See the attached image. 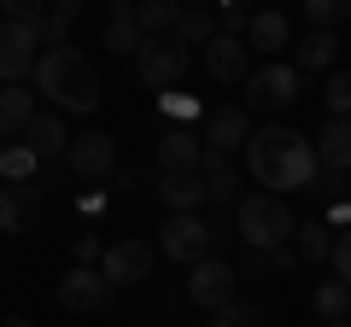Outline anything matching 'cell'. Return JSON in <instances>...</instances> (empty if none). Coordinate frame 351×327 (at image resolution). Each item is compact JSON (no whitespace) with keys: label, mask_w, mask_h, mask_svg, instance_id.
I'll return each instance as SVG.
<instances>
[{"label":"cell","mask_w":351,"mask_h":327,"mask_svg":"<svg viewBox=\"0 0 351 327\" xmlns=\"http://www.w3.org/2000/svg\"><path fill=\"white\" fill-rule=\"evenodd\" d=\"M246 176L258 181V187H269L281 199L287 187H311L316 176V140H304L299 129H258L246 146Z\"/></svg>","instance_id":"obj_1"},{"label":"cell","mask_w":351,"mask_h":327,"mask_svg":"<svg viewBox=\"0 0 351 327\" xmlns=\"http://www.w3.org/2000/svg\"><path fill=\"white\" fill-rule=\"evenodd\" d=\"M36 94H47L59 112H94L100 105V70H94V59L88 53H76V47H53V53H41V64H36Z\"/></svg>","instance_id":"obj_2"},{"label":"cell","mask_w":351,"mask_h":327,"mask_svg":"<svg viewBox=\"0 0 351 327\" xmlns=\"http://www.w3.org/2000/svg\"><path fill=\"white\" fill-rule=\"evenodd\" d=\"M234 228H240V239H246V252H281V246H293V234H299L287 199H276V193H252V199H240Z\"/></svg>","instance_id":"obj_3"},{"label":"cell","mask_w":351,"mask_h":327,"mask_svg":"<svg viewBox=\"0 0 351 327\" xmlns=\"http://www.w3.org/2000/svg\"><path fill=\"white\" fill-rule=\"evenodd\" d=\"M188 70H193V47L182 36H152L147 47L135 53V76L147 88H176Z\"/></svg>","instance_id":"obj_4"},{"label":"cell","mask_w":351,"mask_h":327,"mask_svg":"<svg viewBox=\"0 0 351 327\" xmlns=\"http://www.w3.org/2000/svg\"><path fill=\"white\" fill-rule=\"evenodd\" d=\"M41 29L36 24H12V18H0V82L6 88H18V82H29L41 64Z\"/></svg>","instance_id":"obj_5"},{"label":"cell","mask_w":351,"mask_h":327,"mask_svg":"<svg viewBox=\"0 0 351 327\" xmlns=\"http://www.w3.org/2000/svg\"><path fill=\"white\" fill-rule=\"evenodd\" d=\"M211 246H217V228L205 222V216H170V222L158 228V252L170 257V263L199 269L205 257H211Z\"/></svg>","instance_id":"obj_6"},{"label":"cell","mask_w":351,"mask_h":327,"mask_svg":"<svg viewBox=\"0 0 351 327\" xmlns=\"http://www.w3.org/2000/svg\"><path fill=\"white\" fill-rule=\"evenodd\" d=\"M299 88H304V76L293 64H258L246 76V112H287L299 100Z\"/></svg>","instance_id":"obj_7"},{"label":"cell","mask_w":351,"mask_h":327,"mask_svg":"<svg viewBox=\"0 0 351 327\" xmlns=\"http://www.w3.org/2000/svg\"><path fill=\"white\" fill-rule=\"evenodd\" d=\"M234 287H240V269H228L223 257H205L188 275V298L199 304V310H211V315H223L228 304H234Z\"/></svg>","instance_id":"obj_8"},{"label":"cell","mask_w":351,"mask_h":327,"mask_svg":"<svg viewBox=\"0 0 351 327\" xmlns=\"http://www.w3.org/2000/svg\"><path fill=\"white\" fill-rule=\"evenodd\" d=\"M100 275H106V287H112V292L141 287V280L152 275V246H147V239H117V246H106Z\"/></svg>","instance_id":"obj_9"},{"label":"cell","mask_w":351,"mask_h":327,"mask_svg":"<svg viewBox=\"0 0 351 327\" xmlns=\"http://www.w3.org/2000/svg\"><path fill=\"white\" fill-rule=\"evenodd\" d=\"M252 135H258V129L246 123V112H240V105H217V112L205 117V129H199V140H205V152H211V158H234V152H246Z\"/></svg>","instance_id":"obj_10"},{"label":"cell","mask_w":351,"mask_h":327,"mask_svg":"<svg viewBox=\"0 0 351 327\" xmlns=\"http://www.w3.org/2000/svg\"><path fill=\"white\" fill-rule=\"evenodd\" d=\"M205 170V140L193 129H164L158 135V176H199Z\"/></svg>","instance_id":"obj_11"},{"label":"cell","mask_w":351,"mask_h":327,"mask_svg":"<svg viewBox=\"0 0 351 327\" xmlns=\"http://www.w3.org/2000/svg\"><path fill=\"white\" fill-rule=\"evenodd\" d=\"M59 304H64V310H76V315H88V310H100V304H112V287H106L100 269L71 263L59 275Z\"/></svg>","instance_id":"obj_12"},{"label":"cell","mask_w":351,"mask_h":327,"mask_svg":"<svg viewBox=\"0 0 351 327\" xmlns=\"http://www.w3.org/2000/svg\"><path fill=\"white\" fill-rule=\"evenodd\" d=\"M76 176H117V135L94 129V135H76L71 140V158H64Z\"/></svg>","instance_id":"obj_13"},{"label":"cell","mask_w":351,"mask_h":327,"mask_svg":"<svg viewBox=\"0 0 351 327\" xmlns=\"http://www.w3.org/2000/svg\"><path fill=\"white\" fill-rule=\"evenodd\" d=\"M205 70H211L217 82H246V76H252V47H246V36H217L211 47H205Z\"/></svg>","instance_id":"obj_14"},{"label":"cell","mask_w":351,"mask_h":327,"mask_svg":"<svg viewBox=\"0 0 351 327\" xmlns=\"http://www.w3.org/2000/svg\"><path fill=\"white\" fill-rule=\"evenodd\" d=\"M71 140H76V135L64 129V112H41L36 123L24 129V146L36 152L41 164H53V158H71Z\"/></svg>","instance_id":"obj_15"},{"label":"cell","mask_w":351,"mask_h":327,"mask_svg":"<svg viewBox=\"0 0 351 327\" xmlns=\"http://www.w3.org/2000/svg\"><path fill=\"white\" fill-rule=\"evenodd\" d=\"M41 222V187H0V234H29Z\"/></svg>","instance_id":"obj_16"},{"label":"cell","mask_w":351,"mask_h":327,"mask_svg":"<svg viewBox=\"0 0 351 327\" xmlns=\"http://www.w3.org/2000/svg\"><path fill=\"white\" fill-rule=\"evenodd\" d=\"M316 164L334 170V176L351 170V117H328L322 123V135H316Z\"/></svg>","instance_id":"obj_17"},{"label":"cell","mask_w":351,"mask_h":327,"mask_svg":"<svg viewBox=\"0 0 351 327\" xmlns=\"http://www.w3.org/2000/svg\"><path fill=\"white\" fill-rule=\"evenodd\" d=\"M158 199L170 205V216H199L211 193H205V176H158Z\"/></svg>","instance_id":"obj_18"},{"label":"cell","mask_w":351,"mask_h":327,"mask_svg":"<svg viewBox=\"0 0 351 327\" xmlns=\"http://www.w3.org/2000/svg\"><path fill=\"white\" fill-rule=\"evenodd\" d=\"M36 88H24V82H18V88H0V135H6V140H24V129L29 123H36Z\"/></svg>","instance_id":"obj_19"},{"label":"cell","mask_w":351,"mask_h":327,"mask_svg":"<svg viewBox=\"0 0 351 327\" xmlns=\"http://www.w3.org/2000/svg\"><path fill=\"white\" fill-rule=\"evenodd\" d=\"M147 47V36H141V24H135V0H112V24H106V53H135Z\"/></svg>","instance_id":"obj_20"},{"label":"cell","mask_w":351,"mask_h":327,"mask_svg":"<svg viewBox=\"0 0 351 327\" xmlns=\"http://www.w3.org/2000/svg\"><path fill=\"white\" fill-rule=\"evenodd\" d=\"M334 59H339V36H322V29H311V36L293 41V70H328L334 76Z\"/></svg>","instance_id":"obj_21"},{"label":"cell","mask_w":351,"mask_h":327,"mask_svg":"<svg viewBox=\"0 0 351 327\" xmlns=\"http://www.w3.org/2000/svg\"><path fill=\"white\" fill-rule=\"evenodd\" d=\"M287 41H293L287 12H252V29H246V47L252 53H281Z\"/></svg>","instance_id":"obj_22"},{"label":"cell","mask_w":351,"mask_h":327,"mask_svg":"<svg viewBox=\"0 0 351 327\" xmlns=\"http://www.w3.org/2000/svg\"><path fill=\"white\" fill-rule=\"evenodd\" d=\"M205 193H211V205H234L240 211V170L228 158H211V152H205Z\"/></svg>","instance_id":"obj_23"},{"label":"cell","mask_w":351,"mask_h":327,"mask_svg":"<svg viewBox=\"0 0 351 327\" xmlns=\"http://www.w3.org/2000/svg\"><path fill=\"white\" fill-rule=\"evenodd\" d=\"M135 24H141V36H176V24H182V6L176 0H135Z\"/></svg>","instance_id":"obj_24"},{"label":"cell","mask_w":351,"mask_h":327,"mask_svg":"<svg viewBox=\"0 0 351 327\" xmlns=\"http://www.w3.org/2000/svg\"><path fill=\"white\" fill-rule=\"evenodd\" d=\"M82 18V0H47V18H41V47H64V36H71V24Z\"/></svg>","instance_id":"obj_25"},{"label":"cell","mask_w":351,"mask_h":327,"mask_svg":"<svg viewBox=\"0 0 351 327\" xmlns=\"http://www.w3.org/2000/svg\"><path fill=\"white\" fill-rule=\"evenodd\" d=\"M328 257H334V234L322 222H299V234H293V263H328Z\"/></svg>","instance_id":"obj_26"},{"label":"cell","mask_w":351,"mask_h":327,"mask_svg":"<svg viewBox=\"0 0 351 327\" xmlns=\"http://www.w3.org/2000/svg\"><path fill=\"white\" fill-rule=\"evenodd\" d=\"M176 36L188 41V47H211L217 36H223V24H217V12H205V6H182V24H176Z\"/></svg>","instance_id":"obj_27"},{"label":"cell","mask_w":351,"mask_h":327,"mask_svg":"<svg viewBox=\"0 0 351 327\" xmlns=\"http://www.w3.org/2000/svg\"><path fill=\"white\" fill-rule=\"evenodd\" d=\"M36 170H41V158L24 146V140H12V146L0 152V181H6V187H24V181L36 176Z\"/></svg>","instance_id":"obj_28"},{"label":"cell","mask_w":351,"mask_h":327,"mask_svg":"<svg viewBox=\"0 0 351 327\" xmlns=\"http://www.w3.org/2000/svg\"><path fill=\"white\" fill-rule=\"evenodd\" d=\"M346 18H351L346 0H304V24L322 29V36H334V24H346Z\"/></svg>","instance_id":"obj_29"},{"label":"cell","mask_w":351,"mask_h":327,"mask_svg":"<svg viewBox=\"0 0 351 327\" xmlns=\"http://www.w3.org/2000/svg\"><path fill=\"white\" fill-rule=\"evenodd\" d=\"M316 315H322V322L351 315V287L346 280H322V287H316Z\"/></svg>","instance_id":"obj_30"},{"label":"cell","mask_w":351,"mask_h":327,"mask_svg":"<svg viewBox=\"0 0 351 327\" xmlns=\"http://www.w3.org/2000/svg\"><path fill=\"white\" fill-rule=\"evenodd\" d=\"M322 105H328V117H351V70H334L322 82Z\"/></svg>","instance_id":"obj_31"},{"label":"cell","mask_w":351,"mask_h":327,"mask_svg":"<svg viewBox=\"0 0 351 327\" xmlns=\"http://www.w3.org/2000/svg\"><path fill=\"white\" fill-rule=\"evenodd\" d=\"M223 315H228V322H234V327H269V315H263V310H258V304H240V298H234V304H228V310H223Z\"/></svg>","instance_id":"obj_32"},{"label":"cell","mask_w":351,"mask_h":327,"mask_svg":"<svg viewBox=\"0 0 351 327\" xmlns=\"http://www.w3.org/2000/svg\"><path fill=\"white\" fill-rule=\"evenodd\" d=\"M328 263H334V280H346V287H351V228L334 239V257H328Z\"/></svg>","instance_id":"obj_33"},{"label":"cell","mask_w":351,"mask_h":327,"mask_svg":"<svg viewBox=\"0 0 351 327\" xmlns=\"http://www.w3.org/2000/svg\"><path fill=\"white\" fill-rule=\"evenodd\" d=\"M71 252H76V263H82V269H100V239H94V234H76V246H71Z\"/></svg>","instance_id":"obj_34"},{"label":"cell","mask_w":351,"mask_h":327,"mask_svg":"<svg viewBox=\"0 0 351 327\" xmlns=\"http://www.w3.org/2000/svg\"><path fill=\"white\" fill-rule=\"evenodd\" d=\"M217 24H223V36H246L252 18H246V6H223V12H217Z\"/></svg>","instance_id":"obj_35"},{"label":"cell","mask_w":351,"mask_h":327,"mask_svg":"<svg viewBox=\"0 0 351 327\" xmlns=\"http://www.w3.org/2000/svg\"><path fill=\"white\" fill-rule=\"evenodd\" d=\"M240 275H246V280H269V275H276V257H269V252H246V269H240Z\"/></svg>","instance_id":"obj_36"},{"label":"cell","mask_w":351,"mask_h":327,"mask_svg":"<svg viewBox=\"0 0 351 327\" xmlns=\"http://www.w3.org/2000/svg\"><path fill=\"white\" fill-rule=\"evenodd\" d=\"M0 327H36V322H29V315H6Z\"/></svg>","instance_id":"obj_37"},{"label":"cell","mask_w":351,"mask_h":327,"mask_svg":"<svg viewBox=\"0 0 351 327\" xmlns=\"http://www.w3.org/2000/svg\"><path fill=\"white\" fill-rule=\"evenodd\" d=\"M199 327H234V322H228V315H211V322H199Z\"/></svg>","instance_id":"obj_38"},{"label":"cell","mask_w":351,"mask_h":327,"mask_svg":"<svg viewBox=\"0 0 351 327\" xmlns=\"http://www.w3.org/2000/svg\"><path fill=\"white\" fill-rule=\"evenodd\" d=\"M0 88H6V82H0Z\"/></svg>","instance_id":"obj_39"}]
</instances>
